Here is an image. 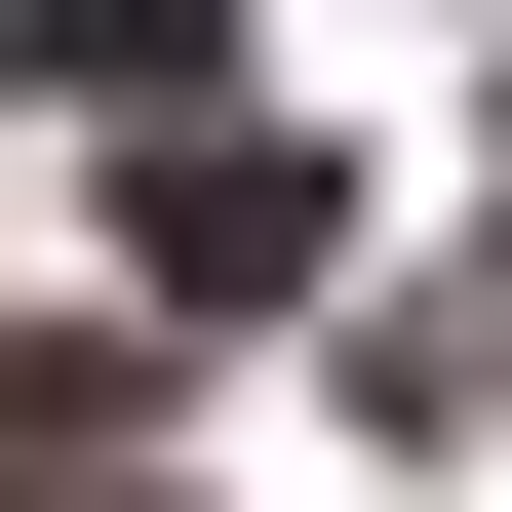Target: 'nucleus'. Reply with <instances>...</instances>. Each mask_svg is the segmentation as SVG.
Listing matches in <instances>:
<instances>
[{
	"label": "nucleus",
	"mask_w": 512,
	"mask_h": 512,
	"mask_svg": "<svg viewBox=\"0 0 512 512\" xmlns=\"http://www.w3.org/2000/svg\"><path fill=\"white\" fill-rule=\"evenodd\" d=\"M0 512H40V394H0Z\"/></svg>",
	"instance_id": "nucleus-1"
}]
</instances>
